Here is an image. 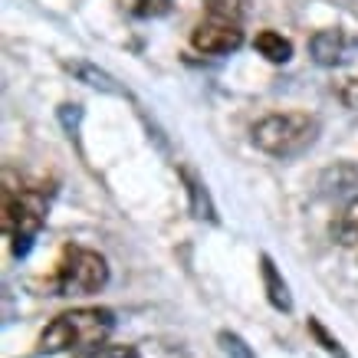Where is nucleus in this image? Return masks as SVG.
Instances as JSON below:
<instances>
[{"mask_svg": "<svg viewBox=\"0 0 358 358\" xmlns=\"http://www.w3.org/2000/svg\"><path fill=\"white\" fill-rule=\"evenodd\" d=\"M309 53L319 66H338L345 63L348 53H352V40H348L342 30H319L313 33V40H309Z\"/></svg>", "mask_w": 358, "mask_h": 358, "instance_id": "obj_6", "label": "nucleus"}, {"mask_svg": "<svg viewBox=\"0 0 358 358\" xmlns=\"http://www.w3.org/2000/svg\"><path fill=\"white\" fill-rule=\"evenodd\" d=\"M109 282V263L102 253L86 247H69L56 263V296H92Z\"/></svg>", "mask_w": 358, "mask_h": 358, "instance_id": "obj_4", "label": "nucleus"}, {"mask_svg": "<svg viewBox=\"0 0 358 358\" xmlns=\"http://www.w3.org/2000/svg\"><path fill=\"white\" fill-rule=\"evenodd\" d=\"M319 119L309 112H273L250 129V141L263 155L273 158H296L306 148H313L319 138Z\"/></svg>", "mask_w": 358, "mask_h": 358, "instance_id": "obj_2", "label": "nucleus"}, {"mask_svg": "<svg viewBox=\"0 0 358 358\" xmlns=\"http://www.w3.org/2000/svg\"><path fill=\"white\" fill-rule=\"evenodd\" d=\"M125 10L135 13V17H164L171 13V0H125Z\"/></svg>", "mask_w": 358, "mask_h": 358, "instance_id": "obj_10", "label": "nucleus"}, {"mask_svg": "<svg viewBox=\"0 0 358 358\" xmlns=\"http://www.w3.org/2000/svg\"><path fill=\"white\" fill-rule=\"evenodd\" d=\"M191 46H194L197 53H207V56H227L243 46V30H240V23H234V20L207 17V20H201L194 27V33H191Z\"/></svg>", "mask_w": 358, "mask_h": 358, "instance_id": "obj_5", "label": "nucleus"}, {"mask_svg": "<svg viewBox=\"0 0 358 358\" xmlns=\"http://www.w3.org/2000/svg\"><path fill=\"white\" fill-rule=\"evenodd\" d=\"M253 46H257V53H260L263 59H270V63H276V66L293 59V43L276 30H260L257 40H253Z\"/></svg>", "mask_w": 358, "mask_h": 358, "instance_id": "obj_7", "label": "nucleus"}, {"mask_svg": "<svg viewBox=\"0 0 358 358\" xmlns=\"http://www.w3.org/2000/svg\"><path fill=\"white\" fill-rule=\"evenodd\" d=\"M329 230H332V240H336V243H342V247H358V201L342 207Z\"/></svg>", "mask_w": 358, "mask_h": 358, "instance_id": "obj_9", "label": "nucleus"}, {"mask_svg": "<svg viewBox=\"0 0 358 358\" xmlns=\"http://www.w3.org/2000/svg\"><path fill=\"white\" fill-rule=\"evenodd\" d=\"M115 329V315L109 309H99V306H83V309H69L59 313L43 329L40 336V352L56 355V352H79V348H102L106 338Z\"/></svg>", "mask_w": 358, "mask_h": 358, "instance_id": "obj_1", "label": "nucleus"}, {"mask_svg": "<svg viewBox=\"0 0 358 358\" xmlns=\"http://www.w3.org/2000/svg\"><path fill=\"white\" fill-rule=\"evenodd\" d=\"M86 358H141V355L129 345H102V348H96V352H89Z\"/></svg>", "mask_w": 358, "mask_h": 358, "instance_id": "obj_14", "label": "nucleus"}, {"mask_svg": "<svg viewBox=\"0 0 358 358\" xmlns=\"http://www.w3.org/2000/svg\"><path fill=\"white\" fill-rule=\"evenodd\" d=\"M0 227L13 240V253L27 257L36 234L46 224V194L36 187H3Z\"/></svg>", "mask_w": 358, "mask_h": 358, "instance_id": "obj_3", "label": "nucleus"}, {"mask_svg": "<svg viewBox=\"0 0 358 358\" xmlns=\"http://www.w3.org/2000/svg\"><path fill=\"white\" fill-rule=\"evenodd\" d=\"M207 17H217V20H243V7L240 0H207Z\"/></svg>", "mask_w": 358, "mask_h": 358, "instance_id": "obj_11", "label": "nucleus"}, {"mask_svg": "<svg viewBox=\"0 0 358 358\" xmlns=\"http://www.w3.org/2000/svg\"><path fill=\"white\" fill-rule=\"evenodd\" d=\"M260 270H263V282H266V296H270V303L276 306V309H282V313H289V309H293L289 286H286V280L276 273V266H273L270 257H263L260 260Z\"/></svg>", "mask_w": 358, "mask_h": 358, "instance_id": "obj_8", "label": "nucleus"}, {"mask_svg": "<svg viewBox=\"0 0 358 358\" xmlns=\"http://www.w3.org/2000/svg\"><path fill=\"white\" fill-rule=\"evenodd\" d=\"M220 342H224V348H227V355H234V358H250L247 345H243L237 336H227V332H224V336H220Z\"/></svg>", "mask_w": 358, "mask_h": 358, "instance_id": "obj_16", "label": "nucleus"}, {"mask_svg": "<svg viewBox=\"0 0 358 358\" xmlns=\"http://www.w3.org/2000/svg\"><path fill=\"white\" fill-rule=\"evenodd\" d=\"M69 69H76V73H83V76L89 79V86H102V89H109V92H115V86H112V79L106 76V73H96L92 66H86V63H76V66H69Z\"/></svg>", "mask_w": 358, "mask_h": 358, "instance_id": "obj_13", "label": "nucleus"}, {"mask_svg": "<svg viewBox=\"0 0 358 358\" xmlns=\"http://www.w3.org/2000/svg\"><path fill=\"white\" fill-rule=\"evenodd\" d=\"M309 332H313V336L319 338V345L326 348L329 355H336V358H348V355H345V348L338 345V338H332V336H329V332H326V326H322L319 319H309Z\"/></svg>", "mask_w": 358, "mask_h": 358, "instance_id": "obj_12", "label": "nucleus"}, {"mask_svg": "<svg viewBox=\"0 0 358 358\" xmlns=\"http://www.w3.org/2000/svg\"><path fill=\"white\" fill-rule=\"evenodd\" d=\"M338 99L345 102L348 109H358V79H345V83L338 86Z\"/></svg>", "mask_w": 358, "mask_h": 358, "instance_id": "obj_15", "label": "nucleus"}]
</instances>
